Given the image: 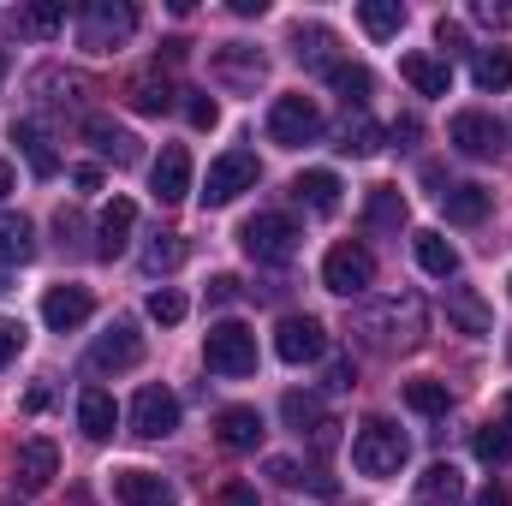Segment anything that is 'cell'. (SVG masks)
<instances>
[{
    "label": "cell",
    "instance_id": "30",
    "mask_svg": "<svg viewBox=\"0 0 512 506\" xmlns=\"http://www.w3.org/2000/svg\"><path fill=\"white\" fill-rule=\"evenodd\" d=\"M471 78H477V90L501 96V90L512 84V54H507V48H477V60H471Z\"/></svg>",
    "mask_w": 512,
    "mask_h": 506
},
{
    "label": "cell",
    "instance_id": "15",
    "mask_svg": "<svg viewBox=\"0 0 512 506\" xmlns=\"http://www.w3.org/2000/svg\"><path fill=\"white\" fill-rule=\"evenodd\" d=\"M114 495H120V506H179V495H173V483L167 477H155V471H114Z\"/></svg>",
    "mask_w": 512,
    "mask_h": 506
},
{
    "label": "cell",
    "instance_id": "39",
    "mask_svg": "<svg viewBox=\"0 0 512 506\" xmlns=\"http://www.w3.org/2000/svg\"><path fill=\"white\" fill-rule=\"evenodd\" d=\"M66 24V6L60 0H48V6H30V12H18V36H54Z\"/></svg>",
    "mask_w": 512,
    "mask_h": 506
},
{
    "label": "cell",
    "instance_id": "2",
    "mask_svg": "<svg viewBox=\"0 0 512 506\" xmlns=\"http://www.w3.org/2000/svg\"><path fill=\"white\" fill-rule=\"evenodd\" d=\"M358 334H370L382 352L417 346V334H423V310H417V298H387V304H376V310L358 316Z\"/></svg>",
    "mask_w": 512,
    "mask_h": 506
},
{
    "label": "cell",
    "instance_id": "46",
    "mask_svg": "<svg viewBox=\"0 0 512 506\" xmlns=\"http://www.w3.org/2000/svg\"><path fill=\"white\" fill-rule=\"evenodd\" d=\"M233 298H239V280L233 274H215L209 280V304H233Z\"/></svg>",
    "mask_w": 512,
    "mask_h": 506
},
{
    "label": "cell",
    "instance_id": "18",
    "mask_svg": "<svg viewBox=\"0 0 512 506\" xmlns=\"http://www.w3.org/2000/svg\"><path fill=\"white\" fill-rule=\"evenodd\" d=\"M215 435H221L227 453H251L256 441H262V411H256V405H227V411L215 417Z\"/></svg>",
    "mask_w": 512,
    "mask_h": 506
},
{
    "label": "cell",
    "instance_id": "10",
    "mask_svg": "<svg viewBox=\"0 0 512 506\" xmlns=\"http://www.w3.org/2000/svg\"><path fill=\"white\" fill-rule=\"evenodd\" d=\"M173 429H179V399H173L161 381L137 387V399H131V435L161 441V435H173Z\"/></svg>",
    "mask_w": 512,
    "mask_h": 506
},
{
    "label": "cell",
    "instance_id": "27",
    "mask_svg": "<svg viewBox=\"0 0 512 506\" xmlns=\"http://www.w3.org/2000/svg\"><path fill=\"white\" fill-rule=\"evenodd\" d=\"M84 137H90L114 167H131V161H137V137H131L126 126H114V120H84Z\"/></svg>",
    "mask_w": 512,
    "mask_h": 506
},
{
    "label": "cell",
    "instance_id": "7",
    "mask_svg": "<svg viewBox=\"0 0 512 506\" xmlns=\"http://www.w3.org/2000/svg\"><path fill=\"white\" fill-rule=\"evenodd\" d=\"M239 245H245V256H256V262H292V251H298V227L286 221V215H251L245 227H239Z\"/></svg>",
    "mask_w": 512,
    "mask_h": 506
},
{
    "label": "cell",
    "instance_id": "11",
    "mask_svg": "<svg viewBox=\"0 0 512 506\" xmlns=\"http://www.w3.org/2000/svg\"><path fill=\"white\" fill-rule=\"evenodd\" d=\"M149 191H155L161 209H173V203L191 197V149H185V143H167V149L155 155V167H149Z\"/></svg>",
    "mask_w": 512,
    "mask_h": 506
},
{
    "label": "cell",
    "instance_id": "22",
    "mask_svg": "<svg viewBox=\"0 0 512 506\" xmlns=\"http://www.w3.org/2000/svg\"><path fill=\"white\" fill-rule=\"evenodd\" d=\"M411 251H417V268H423V274H435V280H453V274H459V251H453V245H447V233H435V227L411 233Z\"/></svg>",
    "mask_w": 512,
    "mask_h": 506
},
{
    "label": "cell",
    "instance_id": "1",
    "mask_svg": "<svg viewBox=\"0 0 512 506\" xmlns=\"http://www.w3.org/2000/svg\"><path fill=\"white\" fill-rule=\"evenodd\" d=\"M405 459H411V441H405L387 417H370V423L352 435V465H358L364 477H393Z\"/></svg>",
    "mask_w": 512,
    "mask_h": 506
},
{
    "label": "cell",
    "instance_id": "9",
    "mask_svg": "<svg viewBox=\"0 0 512 506\" xmlns=\"http://www.w3.org/2000/svg\"><path fill=\"white\" fill-rule=\"evenodd\" d=\"M370 280H376V256L364 251V245H334L328 262H322V286L340 292V298H364Z\"/></svg>",
    "mask_w": 512,
    "mask_h": 506
},
{
    "label": "cell",
    "instance_id": "19",
    "mask_svg": "<svg viewBox=\"0 0 512 506\" xmlns=\"http://www.w3.org/2000/svg\"><path fill=\"white\" fill-rule=\"evenodd\" d=\"M399 78H405L417 96H447V90H453V66L435 60V54H405V60H399Z\"/></svg>",
    "mask_w": 512,
    "mask_h": 506
},
{
    "label": "cell",
    "instance_id": "20",
    "mask_svg": "<svg viewBox=\"0 0 512 506\" xmlns=\"http://www.w3.org/2000/svg\"><path fill=\"white\" fill-rule=\"evenodd\" d=\"M114 423H120L114 393H108V387H84V393H78V429H84L90 441H108V435H114Z\"/></svg>",
    "mask_w": 512,
    "mask_h": 506
},
{
    "label": "cell",
    "instance_id": "50",
    "mask_svg": "<svg viewBox=\"0 0 512 506\" xmlns=\"http://www.w3.org/2000/svg\"><path fill=\"white\" fill-rule=\"evenodd\" d=\"M72 185H78V191H96V185H102V167H72Z\"/></svg>",
    "mask_w": 512,
    "mask_h": 506
},
{
    "label": "cell",
    "instance_id": "5",
    "mask_svg": "<svg viewBox=\"0 0 512 506\" xmlns=\"http://www.w3.org/2000/svg\"><path fill=\"white\" fill-rule=\"evenodd\" d=\"M268 137H274L280 149L316 143V137H322V108H316L310 96H280V102L268 108Z\"/></svg>",
    "mask_w": 512,
    "mask_h": 506
},
{
    "label": "cell",
    "instance_id": "48",
    "mask_svg": "<svg viewBox=\"0 0 512 506\" xmlns=\"http://www.w3.org/2000/svg\"><path fill=\"white\" fill-rule=\"evenodd\" d=\"M268 477H274V483H280V489H292V483H304V477H298V465H292V459H268Z\"/></svg>",
    "mask_w": 512,
    "mask_h": 506
},
{
    "label": "cell",
    "instance_id": "32",
    "mask_svg": "<svg viewBox=\"0 0 512 506\" xmlns=\"http://www.w3.org/2000/svg\"><path fill=\"white\" fill-rule=\"evenodd\" d=\"M358 24H364L376 42H387V36L405 30V6H399V0H364V6H358Z\"/></svg>",
    "mask_w": 512,
    "mask_h": 506
},
{
    "label": "cell",
    "instance_id": "35",
    "mask_svg": "<svg viewBox=\"0 0 512 506\" xmlns=\"http://www.w3.org/2000/svg\"><path fill=\"white\" fill-rule=\"evenodd\" d=\"M126 102L137 114H167V108H173V84H167V78H131Z\"/></svg>",
    "mask_w": 512,
    "mask_h": 506
},
{
    "label": "cell",
    "instance_id": "53",
    "mask_svg": "<svg viewBox=\"0 0 512 506\" xmlns=\"http://www.w3.org/2000/svg\"><path fill=\"white\" fill-rule=\"evenodd\" d=\"M6 66H12V60H6V54H0V84H6Z\"/></svg>",
    "mask_w": 512,
    "mask_h": 506
},
{
    "label": "cell",
    "instance_id": "3",
    "mask_svg": "<svg viewBox=\"0 0 512 506\" xmlns=\"http://www.w3.org/2000/svg\"><path fill=\"white\" fill-rule=\"evenodd\" d=\"M131 30H137V6L131 0H90L84 18H78V42L90 54H114Z\"/></svg>",
    "mask_w": 512,
    "mask_h": 506
},
{
    "label": "cell",
    "instance_id": "14",
    "mask_svg": "<svg viewBox=\"0 0 512 506\" xmlns=\"http://www.w3.org/2000/svg\"><path fill=\"white\" fill-rule=\"evenodd\" d=\"M90 310H96V298H90L84 286H48V298H42V322H48L54 334L84 328V322H90Z\"/></svg>",
    "mask_w": 512,
    "mask_h": 506
},
{
    "label": "cell",
    "instance_id": "6",
    "mask_svg": "<svg viewBox=\"0 0 512 506\" xmlns=\"http://www.w3.org/2000/svg\"><path fill=\"white\" fill-rule=\"evenodd\" d=\"M447 143H453L459 155H471V161H495V155L507 149V126H501L495 114H483V108H465V114H453Z\"/></svg>",
    "mask_w": 512,
    "mask_h": 506
},
{
    "label": "cell",
    "instance_id": "38",
    "mask_svg": "<svg viewBox=\"0 0 512 506\" xmlns=\"http://www.w3.org/2000/svg\"><path fill=\"white\" fill-rule=\"evenodd\" d=\"M471 447H477V459H483V465H495V471H501V465L512 459V429H507V423H501V429H495V423H483Z\"/></svg>",
    "mask_w": 512,
    "mask_h": 506
},
{
    "label": "cell",
    "instance_id": "4",
    "mask_svg": "<svg viewBox=\"0 0 512 506\" xmlns=\"http://www.w3.org/2000/svg\"><path fill=\"white\" fill-rule=\"evenodd\" d=\"M203 364L215 376H251L256 370V334L245 322H215L203 334Z\"/></svg>",
    "mask_w": 512,
    "mask_h": 506
},
{
    "label": "cell",
    "instance_id": "43",
    "mask_svg": "<svg viewBox=\"0 0 512 506\" xmlns=\"http://www.w3.org/2000/svg\"><path fill=\"white\" fill-rule=\"evenodd\" d=\"M24 352V322H12V316H0V370L12 364Z\"/></svg>",
    "mask_w": 512,
    "mask_h": 506
},
{
    "label": "cell",
    "instance_id": "45",
    "mask_svg": "<svg viewBox=\"0 0 512 506\" xmlns=\"http://www.w3.org/2000/svg\"><path fill=\"white\" fill-rule=\"evenodd\" d=\"M54 233H60V245H72V239L84 233V221H78V209H60V215H54Z\"/></svg>",
    "mask_w": 512,
    "mask_h": 506
},
{
    "label": "cell",
    "instance_id": "13",
    "mask_svg": "<svg viewBox=\"0 0 512 506\" xmlns=\"http://www.w3.org/2000/svg\"><path fill=\"white\" fill-rule=\"evenodd\" d=\"M54 471H60V447H54L48 435L24 441V447H18V459H12V477H18V489H24V495H42V489L54 483Z\"/></svg>",
    "mask_w": 512,
    "mask_h": 506
},
{
    "label": "cell",
    "instance_id": "55",
    "mask_svg": "<svg viewBox=\"0 0 512 506\" xmlns=\"http://www.w3.org/2000/svg\"><path fill=\"white\" fill-rule=\"evenodd\" d=\"M0 292H6V268H0Z\"/></svg>",
    "mask_w": 512,
    "mask_h": 506
},
{
    "label": "cell",
    "instance_id": "44",
    "mask_svg": "<svg viewBox=\"0 0 512 506\" xmlns=\"http://www.w3.org/2000/svg\"><path fill=\"white\" fill-rule=\"evenodd\" d=\"M435 42H441L447 54H465V24H453V18H441V24H435Z\"/></svg>",
    "mask_w": 512,
    "mask_h": 506
},
{
    "label": "cell",
    "instance_id": "8",
    "mask_svg": "<svg viewBox=\"0 0 512 506\" xmlns=\"http://www.w3.org/2000/svg\"><path fill=\"white\" fill-rule=\"evenodd\" d=\"M256 179H262V167H256L251 149H227V155L209 167V179H203V203H209V209H227L239 191H251Z\"/></svg>",
    "mask_w": 512,
    "mask_h": 506
},
{
    "label": "cell",
    "instance_id": "34",
    "mask_svg": "<svg viewBox=\"0 0 512 506\" xmlns=\"http://www.w3.org/2000/svg\"><path fill=\"white\" fill-rule=\"evenodd\" d=\"M280 417H286L298 435H304V429L316 435V429L328 423V411H322V399H316V393H286V399H280Z\"/></svg>",
    "mask_w": 512,
    "mask_h": 506
},
{
    "label": "cell",
    "instance_id": "26",
    "mask_svg": "<svg viewBox=\"0 0 512 506\" xmlns=\"http://www.w3.org/2000/svg\"><path fill=\"white\" fill-rule=\"evenodd\" d=\"M441 209H447L453 227H477V221L489 215V191H483V185H447V191H441Z\"/></svg>",
    "mask_w": 512,
    "mask_h": 506
},
{
    "label": "cell",
    "instance_id": "25",
    "mask_svg": "<svg viewBox=\"0 0 512 506\" xmlns=\"http://www.w3.org/2000/svg\"><path fill=\"white\" fill-rule=\"evenodd\" d=\"M417 495H423L429 506H459L465 501V477H459V465H447V459L429 465V471L417 477Z\"/></svg>",
    "mask_w": 512,
    "mask_h": 506
},
{
    "label": "cell",
    "instance_id": "21",
    "mask_svg": "<svg viewBox=\"0 0 512 506\" xmlns=\"http://www.w3.org/2000/svg\"><path fill=\"white\" fill-rule=\"evenodd\" d=\"M292 197H298L310 215H334V209H340V173H328V167H310V173H298Z\"/></svg>",
    "mask_w": 512,
    "mask_h": 506
},
{
    "label": "cell",
    "instance_id": "42",
    "mask_svg": "<svg viewBox=\"0 0 512 506\" xmlns=\"http://www.w3.org/2000/svg\"><path fill=\"white\" fill-rule=\"evenodd\" d=\"M185 120L197 131H209L215 120H221V108H215V96H203V90H185Z\"/></svg>",
    "mask_w": 512,
    "mask_h": 506
},
{
    "label": "cell",
    "instance_id": "47",
    "mask_svg": "<svg viewBox=\"0 0 512 506\" xmlns=\"http://www.w3.org/2000/svg\"><path fill=\"white\" fill-rule=\"evenodd\" d=\"M477 506H512V489L501 483V477H489V483H483V495H477Z\"/></svg>",
    "mask_w": 512,
    "mask_h": 506
},
{
    "label": "cell",
    "instance_id": "28",
    "mask_svg": "<svg viewBox=\"0 0 512 506\" xmlns=\"http://www.w3.org/2000/svg\"><path fill=\"white\" fill-rule=\"evenodd\" d=\"M36 256V227L24 215H0V268H18Z\"/></svg>",
    "mask_w": 512,
    "mask_h": 506
},
{
    "label": "cell",
    "instance_id": "51",
    "mask_svg": "<svg viewBox=\"0 0 512 506\" xmlns=\"http://www.w3.org/2000/svg\"><path fill=\"white\" fill-rule=\"evenodd\" d=\"M233 12L239 18H256V12H268V0H233Z\"/></svg>",
    "mask_w": 512,
    "mask_h": 506
},
{
    "label": "cell",
    "instance_id": "41",
    "mask_svg": "<svg viewBox=\"0 0 512 506\" xmlns=\"http://www.w3.org/2000/svg\"><path fill=\"white\" fill-rule=\"evenodd\" d=\"M143 262H149V274H161V268H179V262H185V245H179L173 233H161V239L143 251Z\"/></svg>",
    "mask_w": 512,
    "mask_h": 506
},
{
    "label": "cell",
    "instance_id": "16",
    "mask_svg": "<svg viewBox=\"0 0 512 506\" xmlns=\"http://www.w3.org/2000/svg\"><path fill=\"white\" fill-rule=\"evenodd\" d=\"M131 227H137V203H131V197H114V203L102 209V221H96V256L114 262V256L131 245Z\"/></svg>",
    "mask_w": 512,
    "mask_h": 506
},
{
    "label": "cell",
    "instance_id": "54",
    "mask_svg": "<svg viewBox=\"0 0 512 506\" xmlns=\"http://www.w3.org/2000/svg\"><path fill=\"white\" fill-rule=\"evenodd\" d=\"M507 429H512V393H507Z\"/></svg>",
    "mask_w": 512,
    "mask_h": 506
},
{
    "label": "cell",
    "instance_id": "49",
    "mask_svg": "<svg viewBox=\"0 0 512 506\" xmlns=\"http://www.w3.org/2000/svg\"><path fill=\"white\" fill-rule=\"evenodd\" d=\"M215 506H256V489L233 483V489H221V501H215Z\"/></svg>",
    "mask_w": 512,
    "mask_h": 506
},
{
    "label": "cell",
    "instance_id": "52",
    "mask_svg": "<svg viewBox=\"0 0 512 506\" xmlns=\"http://www.w3.org/2000/svg\"><path fill=\"white\" fill-rule=\"evenodd\" d=\"M12 191V167H6V155H0V197Z\"/></svg>",
    "mask_w": 512,
    "mask_h": 506
},
{
    "label": "cell",
    "instance_id": "12",
    "mask_svg": "<svg viewBox=\"0 0 512 506\" xmlns=\"http://www.w3.org/2000/svg\"><path fill=\"white\" fill-rule=\"evenodd\" d=\"M274 352H280L286 364H316V358L328 352V334H322L316 316H286V322L274 328Z\"/></svg>",
    "mask_w": 512,
    "mask_h": 506
},
{
    "label": "cell",
    "instance_id": "40",
    "mask_svg": "<svg viewBox=\"0 0 512 506\" xmlns=\"http://www.w3.org/2000/svg\"><path fill=\"white\" fill-rule=\"evenodd\" d=\"M149 316H155L161 328H173V322H185V298H179L173 286H155V292H149Z\"/></svg>",
    "mask_w": 512,
    "mask_h": 506
},
{
    "label": "cell",
    "instance_id": "36",
    "mask_svg": "<svg viewBox=\"0 0 512 506\" xmlns=\"http://www.w3.org/2000/svg\"><path fill=\"white\" fill-rule=\"evenodd\" d=\"M328 84H334V90H340V96H346L352 108H364V102H370V90H376L370 66H346V60H340L334 72H328Z\"/></svg>",
    "mask_w": 512,
    "mask_h": 506
},
{
    "label": "cell",
    "instance_id": "37",
    "mask_svg": "<svg viewBox=\"0 0 512 506\" xmlns=\"http://www.w3.org/2000/svg\"><path fill=\"white\" fill-rule=\"evenodd\" d=\"M376 149H382V126H376V120L352 114V120L340 126V155H376Z\"/></svg>",
    "mask_w": 512,
    "mask_h": 506
},
{
    "label": "cell",
    "instance_id": "56",
    "mask_svg": "<svg viewBox=\"0 0 512 506\" xmlns=\"http://www.w3.org/2000/svg\"><path fill=\"white\" fill-rule=\"evenodd\" d=\"M507 292H512V280H507Z\"/></svg>",
    "mask_w": 512,
    "mask_h": 506
},
{
    "label": "cell",
    "instance_id": "33",
    "mask_svg": "<svg viewBox=\"0 0 512 506\" xmlns=\"http://www.w3.org/2000/svg\"><path fill=\"white\" fill-rule=\"evenodd\" d=\"M405 405H411L417 417H447V405H453V393H447V381H429V376H417V381H405Z\"/></svg>",
    "mask_w": 512,
    "mask_h": 506
},
{
    "label": "cell",
    "instance_id": "29",
    "mask_svg": "<svg viewBox=\"0 0 512 506\" xmlns=\"http://www.w3.org/2000/svg\"><path fill=\"white\" fill-rule=\"evenodd\" d=\"M447 316H453L465 334H489V328H495V316L483 310V298H477L471 286H447Z\"/></svg>",
    "mask_w": 512,
    "mask_h": 506
},
{
    "label": "cell",
    "instance_id": "24",
    "mask_svg": "<svg viewBox=\"0 0 512 506\" xmlns=\"http://www.w3.org/2000/svg\"><path fill=\"white\" fill-rule=\"evenodd\" d=\"M12 143L24 149V161H30V173H36V179H54V173H60V155H54V143H48V131H42V126H30V120H24V126H12Z\"/></svg>",
    "mask_w": 512,
    "mask_h": 506
},
{
    "label": "cell",
    "instance_id": "17",
    "mask_svg": "<svg viewBox=\"0 0 512 506\" xmlns=\"http://www.w3.org/2000/svg\"><path fill=\"white\" fill-rule=\"evenodd\" d=\"M137 358H143V340H137L131 322H114V328L90 346V364H96V370H131Z\"/></svg>",
    "mask_w": 512,
    "mask_h": 506
},
{
    "label": "cell",
    "instance_id": "23",
    "mask_svg": "<svg viewBox=\"0 0 512 506\" xmlns=\"http://www.w3.org/2000/svg\"><path fill=\"white\" fill-rule=\"evenodd\" d=\"M292 48H298V60L316 66V72H334V66H340V60H334L340 36H334L328 24H298V30H292Z\"/></svg>",
    "mask_w": 512,
    "mask_h": 506
},
{
    "label": "cell",
    "instance_id": "31",
    "mask_svg": "<svg viewBox=\"0 0 512 506\" xmlns=\"http://www.w3.org/2000/svg\"><path fill=\"white\" fill-rule=\"evenodd\" d=\"M364 221H370L376 233H399V227H405V197H399L393 185H376L370 203H364Z\"/></svg>",
    "mask_w": 512,
    "mask_h": 506
}]
</instances>
